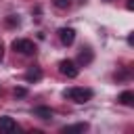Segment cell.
<instances>
[{
	"label": "cell",
	"instance_id": "8992f818",
	"mask_svg": "<svg viewBox=\"0 0 134 134\" xmlns=\"http://www.w3.org/2000/svg\"><path fill=\"white\" fill-rule=\"evenodd\" d=\"M42 80V69L38 67V65H31L27 71H25V82H40Z\"/></svg>",
	"mask_w": 134,
	"mask_h": 134
},
{
	"label": "cell",
	"instance_id": "ba28073f",
	"mask_svg": "<svg viewBox=\"0 0 134 134\" xmlns=\"http://www.w3.org/2000/svg\"><path fill=\"white\" fill-rule=\"evenodd\" d=\"M34 115L36 117H40V119H52V109L50 107H44V105H40V107H34Z\"/></svg>",
	"mask_w": 134,
	"mask_h": 134
},
{
	"label": "cell",
	"instance_id": "7c38bea8",
	"mask_svg": "<svg viewBox=\"0 0 134 134\" xmlns=\"http://www.w3.org/2000/svg\"><path fill=\"white\" fill-rule=\"evenodd\" d=\"M52 4H54L57 8H61V10H65V8L71 6V0H52Z\"/></svg>",
	"mask_w": 134,
	"mask_h": 134
},
{
	"label": "cell",
	"instance_id": "8fae6325",
	"mask_svg": "<svg viewBox=\"0 0 134 134\" xmlns=\"http://www.w3.org/2000/svg\"><path fill=\"white\" fill-rule=\"evenodd\" d=\"M4 25L6 27H19L21 25V19L17 15H8V17H4Z\"/></svg>",
	"mask_w": 134,
	"mask_h": 134
},
{
	"label": "cell",
	"instance_id": "277c9868",
	"mask_svg": "<svg viewBox=\"0 0 134 134\" xmlns=\"http://www.w3.org/2000/svg\"><path fill=\"white\" fill-rule=\"evenodd\" d=\"M57 34H59L61 44H65V46H71L73 40H75V29H73V27H61Z\"/></svg>",
	"mask_w": 134,
	"mask_h": 134
},
{
	"label": "cell",
	"instance_id": "6da1fadb",
	"mask_svg": "<svg viewBox=\"0 0 134 134\" xmlns=\"http://www.w3.org/2000/svg\"><path fill=\"white\" fill-rule=\"evenodd\" d=\"M63 96H65L67 100H73V103H77V105H84V103H88V100L94 96V92H92L90 88H80V86H73V88L63 90Z\"/></svg>",
	"mask_w": 134,
	"mask_h": 134
},
{
	"label": "cell",
	"instance_id": "7a4b0ae2",
	"mask_svg": "<svg viewBox=\"0 0 134 134\" xmlns=\"http://www.w3.org/2000/svg\"><path fill=\"white\" fill-rule=\"evenodd\" d=\"M13 50L15 52H19V54H25V57H31V54H36L38 52V46L31 42V40H27V38H17V40H13Z\"/></svg>",
	"mask_w": 134,
	"mask_h": 134
},
{
	"label": "cell",
	"instance_id": "5bb4252c",
	"mask_svg": "<svg viewBox=\"0 0 134 134\" xmlns=\"http://www.w3.org/2000/svg\"><path fill=\"white\" fill-rule=\"evenodd\" d=\"M126 8L132 10V8H134V0H128V2H126Z\"/></svg>",
	"mask_w": 134,
	"mask_h": 134
},
{
	"label": "cell",
	"instance_id": "5b68a950",
	"mask_svg": "<svg viewBox=\"0 0 134 134\" xmlns=\"http://www.w3.org/2000/svg\"><path fill=\"white\" fill-rule=\"evenodd\" d=\"M15 130H17V121L13 117H8V115L0 117V134H10Z\"/></svg>",
	"mask_w": 134,
	"mask_h": 134
},
{
	"label": "cell",
	"instance_id": "9c48e42d",
	"mask_svg": "<svg viewBox=\"0 0 134 134\" xmlns=\"http://www.w3.org/2000/svg\"><path fill=\"white\" fill-rule=\"evenodd\" d=\"M117 103H119V105H124V107H132V105H134V92H132V90L121 92V94L117 96Z\"/></svg>",
	"mask_w": 134,
	"mask_h": 134
},
{
	"label": "cell",
	"instance_id": "52a82bcc",
	"mask_svg": "<svg viewBox=\"0 0 134 134\" xmlns=\"http://www.w3.org/2000/svg\"><path fill=\"white\" fill-rule=\"evenodd\" d=\"M92 59H94V54H92V50H90V48H82V50H80V54H77V63H80V65H84V67H86V65H90V63H92Z\"/></svg>",
	"mask_w": 134,
	"mask_h": 134
},
{
	"label": "cell",
	"instance_id": "4fadbf2b",
	"mask_svg": "<svg viewBox=\"0 0 134 134\" xmlns=\"http://www.w3.org/2000/svg\"><path fill=\"white\" fill-rule=\"evenodd\" d=\"M13 94L21 98V96H25V94H27V88H15V92H13Z\"/></svg>",
	"mask_w": 134,
	"mask_h": 134
},
{
	"label": "cell",
	"instance_id": "30bf717a",
	"mask_svg": "<svg viewBox=\"0 0 134 134\" xmlns=\"http://www.w3.org/2000/svg\"><path fill=\"white\" fill-rule=\"evenodd\" d=\"M84 130H88V124H73V126H65L61 132H84Z\"/></svg>",
	"mask_w": 134,
	"mask_h": 134
},
{
	"label": "cell",
	"instance_id": "3957f363",
	"mask_svg": "<svg viewBox=\"0 0 134 134\" xmlns=\"http://www.w3.org/2000/svg\"><path fill=\"white\" fill-rule=\"evenodd\" d=\"M59 71H61V75L71 77V80L80 75V67H77V63L71 61V59H63V61L59 63Z\"/></svg>",
	"mask_w": 134,
	"mask_h": 134
},
{
	"label": "cell",
	"instance_id": "9a60e30c",
	"mask_svg": "<svg viewBox=\"0 0 134 134\" xmlns=\"http://www.w3.org/2000/svg\"><path fill=\"white\" fill-rule=\"evenodd\" d=\"M2 59H4V48H2V44H0V63H2Z\"/></svg>",
	"mask_w": 134,
	"mask_h": 134
}]
</instances>
